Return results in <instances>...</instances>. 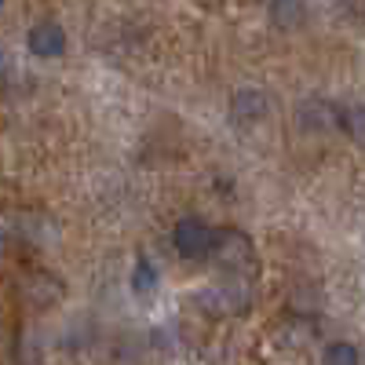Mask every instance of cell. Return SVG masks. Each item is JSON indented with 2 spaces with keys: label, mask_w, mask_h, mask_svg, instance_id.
I'll use <instances>...</instances> for the list:
<instances>
[{
  "label": "cell",
  "mask_w": 365,
  "mask_h": 365,
  "mask_svg": "<svg viewBox=\"0 0 365 365\" xmlns=\"http://www.w3.org/2000/svg\"><path fill=\"white\" fill-rule=\"evenodd\" d=\"M296 125L303 132H329L340 128V106H332L329 99H303L296 106Z\"/></svg>",
  "instance_id": "obj_5"
},
{
  "label": "cell",
  "mask_w": 365,
  "mask_h": 365,
  "mask_svg": "<svg viewBox=\"0 0 365 365\" xmlns=\"http://www.w3.org/2000/svg\"><path fill=\"white\" fill-rule=\"evenodd\" d=\"M267 113H270V99H267L263 88H241V91H234V99H230L234 128H256Z\"/></svg>",
  "instance_id": "obj_3"
},
{
  "label": "cell",
  "mask_w": 365,
  "mask_h": 365,
  "mask_svg": "<svg viewBox=\"0 0 365 365\" xmlns=\"http://www.w3.org/2000/svg\"><path fill=\"white\" fill-rule=\"evenodd\" d=\"M26 48L29 55H37V58H58V55H66V29L44 19L37 26H29V34H26Z\"/></svg>",
  "instance_id": "obj_4"
},
{
  "label": "cell",
  "mask_w": 365,
  "mask_h": 365,
  "mask_svg": "<svg viewBox=\"0 0 365 365\" xmlns=\"http://www.w3.org/2000/svg\"><path fill=\"white\" fill-rule=\"evenodd\" d=\"M154 289H158V267L150 263L146 256H139L135 267H132V292L135 296H150Z\"/></svg>",
  "instance_id": "obj_7"
},
{
  "label": "cell",
  "mask_w": 365,
  "mask_h": 365,
  "mask_svg": "<svg viewBox=\"0 0 365 365\" xmlns=\"http://www.w3.org/2000/svg\"><path fill=\"white\" fill-rule=\"evenodd\" d=\"M172 241L182 259H208L212 256V241H216V230H212L201 216H182L172 230Z\"/></svg>",
  "instance_id": "obj_2"
},
{
  "label": "cell",
  "mask_w": 365,
  "mask_h": 365,
  "mask_svg": "<svg viewBox=\"0 0 365 365\" xmlns=\"http://www.w3.org/2000/svg\"><path fill=\"white\" fill-rule=\"evenodd\" d=\"M340 128L347 135H354L358 143H365V106H344L340 110Z\"/></svg>",
  "instance_id": "obj_10"
},
{
  "label": "cell",
  "mask_w": 365,
  "mask_h": 365,
  "mask_svg": "<svg viewBox=\"0 0 365 365\" xmlns=\"http://www.w3.org/2000/svg\"><path fill=\"white\" fill-rule=\"evenodd\" d=\"M34 285L37 289H29V296H34L37 303H41V307H44V303H55V299H63V282H58L55 278V274H37V278H34Z\"/></svg>",
  "instance_id": "obj_8"
},
{
  "label": "cell",
  "mask_w": 365,
  "mask_h": 365,
  "mask_svg": "<svg viewBox=\"0 0 365 365\" xmlns=\"http://www.w3.org/2000/svg\"><path fill=\"white\" fill-rule=\"evenodd\" d=\"M322 361H325V365H361V358H358V347H354V344H347V340L329 344Z\"/></svg>",
  "instance_id": "obj_9"
},
{
  "label": "cell",
  "mask_w": 365,
  "mask_h": 365,
  "mask_svg": "<svg viewBox=\"0 0 365 365\" xmlns=\"http://www.w3.org/2000/svg\"><path fill=\"white\" fill-rule=\"evenodd\" d=\"M267 15H270V22L278 26V29H296V26H303V15H307V8L292 4V0H282V4H270Z\"/></svg>",
  "instance_id": "obj_6"
},
{
  "label": "cell",
  "mask_w": 365,
  "mask_h": 365,
  "mask_svg": "<svg viewBox=\"0 0 365 365\" xmlns=\"http://www.w3.org/2000/svg\"><path fill=\"white\" fill-rule=\"evenodd\" d=\"M212 259L223 267V278H252L256 274V249H252V237L241 234L234 227L216 230V241H212Z\"/></svg>",
  "instance_id": "obj_1"
},
{
  "label": "cell",
  "mask_w": 365,
  "mask_h": 365,
  "mask_svg": "<svg viewBox=\"0 0 365 365\" xmlns=\"http://www.w3.org/2000/svg\"><path fill=\"white\" fill-rule=\"evenodd\" d=\"M8 73V55H4V48H0V77Z\"/></svg>",
  "instance_id": "obj_11"
}]
</instances>
